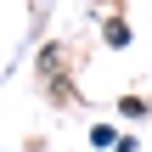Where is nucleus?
I'll list each match as a JSON object with an SVG mask.
<instances>
[{
	"label": "nucleus",
	"instance_id": "1",
	"mask_svg": "<svg viewBox=\"0 0 152 152\" xmlns=\"http://www.w3.org/2000/svg\"><path fill=\"white\" fill-rule=\"evenodd\" d=\"M113 152H135V141H118V147H113Z\"/></svg>",
	"mask_w": 152,
	"mask_h": 152
}]
</instances>
